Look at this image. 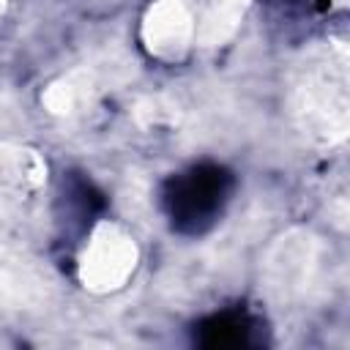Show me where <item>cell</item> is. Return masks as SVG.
Here are the masks:
<instances>
[{
    "instance_id": "obj_1",
    "label": "cell",
    "mask_w": 350,
    "mask_h": 350,
    "mask_svg": "<svg viewBox=\"0 0 350 350\" xmlns=\"http://www.w3.org/2000/svg\"><path fill=\"white\" fill-rule=\"evenodd\" d=\"M230 194V175L221 167L202 164L180 175L167 197L170 216L183 230H202L219 213Z\"/></svg>"
}]
</instances>
